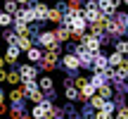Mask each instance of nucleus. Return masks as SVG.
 Here are the masks:
<instances>
[{"instance_id": "1", "label": "nucleus", "mask_w": 128, "mask_h": 119, "mask_svg": "<svg viewBox=\"0 0 128 119\" xmlns=\"http://www.w3.org/2000/svg\"><path fill=\"white\" fill-rule=\"evenodd\" d=\"M52 102L50 100H43V102H38V105H33V110H31V119H50L52 117Z\"/></svg>"}, {"instance_id": "2", "label": "nucleus", "mask_w": 128, "mask_h": 119, "mask_svg": "<svg viewBox=\"0 0 128 119\" xmlns=\"http://www.w3.org/2000/svg\"><path fill=\"white\" fill-rule=\"evenodd\" d=\"M81 45L86 48L88 52H92V55H95V52H100V45H102V38H97V36H90V33H86V36L81 38Z\"/></svg>"}, {"instance_id": "3", "label": "nucleus", "mask_w": 128, "mask_h": 119, "mask_svg": "<svg viewBox=\"0 0 128 119\" xmlns=\"http://www.w3.org/2000/svg\"><path fill=\"white\" fill-rule=\"evenodd\" d=\"M17 72H19V76H22V81H24V83H28V81H36V76H38V69L33 67L31 62L22 64V67H19Z\"/></svg>"}, {"instance_id": "4", "label": "nucleus", "mask_w": 128, "mask_h": 119, "mask_svg": "<svg viewBox=\"0 0 128 119\" xmlns=\"http://www.w3.org/2000/svg\"><path fill=\"white\" fill-rule=\"evenodd\" d=\"M14 22H22V24H33V12L31 7H19L14 12Z\"/></svg>"}, {"instance_id": "5", "label": "nucleus", "mask_w": 128, "mask_h": 119, "mask_svg": "<svg viewBox=\"0 0 128 119\" xmlns=\"http://www.w3.org/2000/svg\"><path fill=\"white\" fill-rule=\"evenodd\" d=\"M38 43H40V45H45V48H55V45H57L55 31H40V33H38Z\"/></svg>"}, {"instance_id": "6", "label": "nucleus", "mask_w": 128, "mask_h": 119, "mask_svg": "<svg viewBox=\"0 0 128 119\" xmlns=\"http://www.w3.org/2000/svg\"><path fill=\"white\" fill-rule=\"evenodd\" d=\"M112 79H116V81H126L128 79V62L124 60V64H119L116 69H112Z\"/></svg>"}, {"instance_id": "7", "label": "nucleus", "mask_w": 128, "mask_h": 119, "mask_svg": "<svg viewBox=\"0 0 128 119\" xmlns=\"http://www.w3.org/2000/svg\"><path fill=\"white\" fill-rule=\"evenodd\" d=\"M19 55H22V50H19L17 45H7V50H5V62H10V64H17Z\"/></svg>"}, {"instance_id": "8", "label": "nucleus", "mask_w": 128, "mask_h": 119, "mask_svg": "<svg viewBox=\"0 0 128 119\" xmlns=\"http://www.w3.org/2000/svg\"><path fill=\"white\" fill-rule=\"evenodd\" d=\"M62 64H64V69H78L81 67V62H78V57L74 55V52H66V55L62 57Z\"/></svg>"}, {"instance_id": "9", "label": "nucleus", "mask_w": 128, "mask_h": 119, "mask_svg": "<svg viewBox=\"0 0 128 119\" xmlns=\"http://www.w3.org/2000/svg\"><path fill=\"white\" fill-rule=\"evenodd\" d=\"M38 88L43 91V95H45V93H50V91H55V81H52V76H40Z\"/></svg>"}, {"instance_id": "10", "label": "nucleus", "mask_w": 128, "mask_h": 119, "mask_svg": "<svg viewBox=\"0 0 128 119\" xmlns=\"http://www.w3.org/2000/svg\"><path fill=\"white\" fill-rule=\"evenodd\" d=\"M92 67H95L97 72H104V69L109 67V64H107V57L100 55V52H95V55H92Z\"/></svg>"}, {"instance_id": "11", "label": "nucleus", "mask_w": 128, "mask_h": 119, "mask_svg": "<svg viewBox=\"0 0 128 119\" xmlns=\"http://www.w3.org/2000/svg\"><path fill=\"white\" fill-rule=\"evenodd\" d=\"M26 57H28V62H31V64H38L43 60V52H40V48L33 45V48H28V50H26Z\"/></svg>"}, {"instance_id": "12", "label": "nucleus", "mask_w": 128, "mask_h": 119, "mask_svg": "<svg viewBox=\"0 0 128 119\" xmlns=\"http://www.w3.org/2000/svg\"><path fill=\"white\" fill-rule=\"evenodd\" d=\"M14 45H17L19 50H24V52H26L28 48H33V43H31V36H17V43H14Z\"/></svg>"}, {"instance_id": "13", "label": "nucleus", "mask_w": 128, "mask_h": 119, "mask_svg": "<svg viewBox=\"0 0 128 119\" xmlns=\"http://www.w3.org/2000/svg\"><path fill=\"white\" fill-rule=\"evenodd\" d=\"M62 19H64V14H62L57 7H50V10H48V22H52V24H62Z\"/></svg>"}, {"instance_id": "14", "label": "nucleus", "mask_w": 128, "mask_h": 119, "mask_svg": "<svg viewBox=\"0 0 128 119\" xmlns=\"http://www.w3.org/2000/svg\"><path fill=\"white\" fill-rule=\"evenodd\" d=\"M107 64H109L112 69L119 67V64H124V55H119V52H112V55L107 57Z\"/></svg>"}, {"instance_id": "15", "label": "nucleus", "mask_w": 128, "mask_h": 119, "mask_svg": "<svg viewBox=\"0 0 128 119\" xmlns=\"http://www.w3.org/2000/svg\"><path fill=\"white\" fill-rule=\"evenodd\" d=\"M55 36H57V43H64V41H69V36H71V31H69L66 26H60L55 31Z\"/></svg>"}, {"instance_id": "16", "label": "nucleus", "mask_w": 128, "mask_h": 119, "mask_svg": "<svg viewBox=\"0 0 128 119\" xmlns=\"http://www.w3.org/2000/svg\"><path fill=\"white\" fill-rule=\"evenodd\" d=\"M88 102H90L95 110H104V105H107V100H104V98H100V95H92Z\"/></svg>"}, {"instance_id": "17", "label": "nucleus", "mask_w": 128, "mask_h": 119, "mask_svg": "<svg viewBox=\"0 0 128 119\" xmlns=\"http://www.w3.org/2000/svg\"><path fill=\"white\" fill-rule=\"evenodd\" d=\"M7 95H10V100H12V102H22L24 100V91H22V88H12Z\"/></svg>"}, {"instance_id": "18", "label": "nucleus", "mask_w": 128, "mask_h": 119, "mask_svg": "<svg viewBox=\"0 0 128 119\" xmlns=\"http://www.w3.org/2000/svg\"><path fill=\"white\" fill-rule=\"evenodd\" d=\"M19 10V5L14 3V0H5V5H2V12H7V14H12L14 17V12Z\"/></svg>"}, {"instance_id": "19", "label": "nucleus", "mask_w": 128, "mask_h": 119, "mask_svg": "<svg viewBox=\"0 0 128 119\" xmlns=\"http://www.w3.org/2000/svg\"><path fill=\"white\" fill-rule=\"evenodd\" d=\"M97 93H100V98H104V100H109V98L114 95V91H112V86H109V83L100 86V88H97Z\"/></svg>"}, {"instance_id": "20", "label": "nucleus", "mask_w": 128, "mask_h": 119, "mask_svg": "<svg viewBox=\"0 0 128 119\" xmlns=\"http://www.w3.org/2000/svg\"><path fill=\"white\" fill-rule=\"evenodd\" d=\"M5 81H10L12 86H17V83H22V76H19L17 69H12V72H7V79H5Z\"/></svg>"}, {"instance_id": "21", "label": "nucleus", "mask_w": 128, "mask_h": 119, "mask_svg": "<svg viewBox=\"0 0 128 119\" xmlns=\"http://www.w3.org/2000/svg\"><path fill=\"white\" fill-rule=\"evenodd\" d=\"M14 22V17L12 14H7V12H0V26L2 29H10V24Z\"/></svg>"}, {"instance_id": "22", "label": "nucleus", "mask_w": 128, "mask_h": 119, "mask_svg": "<svg viewBox=\"0 0 128 119\" xmlns=\"http://www.w3.org/2000/svg\"><path fill=\"white\" fill-rule=\"evenodd\" d=\"M5 41H7V45H14V43H17V33L12 31V29H5Z\"/></svg>"}, {"instance_id": "23", "label": "nucleus", "mask_w": 128, "mask_h": 119, "mask_svg": "<svg viewBox=\"0 0 128 119\" xmlns=\"http://www.w3.org/2000/svg\"><path fill=\"white\" fill-rule=\"evenodd\" d=\"M64 95H66V100H69V102L78 100V91H76L74 86H66V93H64Z\"/></svg>"}, {"instance_id": "24", "label": "nucleus", "mask_w": 128, "mask_h": 119, "mask_svg": "<svg viewBox=\"0 0 128 119\" xmlns=\"http://www.w3.org/2000/svg\"><path fill=\"white\" fill-rule=\"evenodd\" d=\"M88 83H90V81H88L86 76H76V81H74V88H76V91H81V88H86Z\"/></svg>"}, {"instance_id": "25", "label": "nucleus", "mask_w": 128, "mask_h": 119, "mask_svg": "<svg viewBox=\"0 0 128 119\" xmlns=\"http://www.w3.org/2000/svg\"><path fill=\"white\" fill-rule=\"evenodd\" d=\"M116 52L119 55H128V41H116Z\"/></svg>"}, {"instance_id": "26", "label": "nucleus", "mask_w": 128, "mask_h": 119, "mask_svg": "<svg viewBox=\"0 0 128 119\" xmlns=\"http://www.w3.org/2000/svg\"><path fill=\"white\" fill-rule=\"evenodd\" d=\"M112 114H114V112H107V110H97V114H95V119H114Z\"/></svg>"}, {"instance_id": "27", "label": "nucleus", "mask_w": 128, "mask_h": 119, "mask_svg": "<svg viewBox=\"0 0 128 119\" xmlns=\"http://www.w3.org/2000/svg\"><path fill=\"white\" fill-rule=\"evenodd\" d=\"M116 119H128V107L121 105L119 110H116Z\"/></svg>"}, {"instance_id": "28", "label": "nucleus", "mask_w": 128, "mask_h": 119, "mask_svg": "<svg viewBox=\"0 0 128 119\" xmlns=\"http://www.w3.org/2000/svg\"><path fill=\"white\" fill-rule=\"evenodd\" d=\"M95 114H92V110H90V105H86L83 107V119H92Z\"/></svg>"}, {"instance_id": "29", "label": "nucleus", "mask_w": 128, "mask_h": 119, "mask_svg": "<svg viewBox=\"0 0 128 119\" xmlns=\"http://www.w3.org/2000/svg\"><path fill=\"white\" fill-rule=\"evenodd\" d=\"M5 79H7V72H2V69H0V83H2Z\"/></svg>"}, {"instance_id": "30", "label": "nucleus", "mask_w": 128, "mask_h": 119, "mask_svg": "<svg viewBox=\"0 0 128 119\" xmlns=\"http://www.w3.org/2000/svg\"><path fill=\"white\" fill-rule=\"evenodd\" d=\"M14 3H17V5H28L31 0H14Z\"/></svg>"}, {"instance_id": "31", "label": "nucleus", "mask_w": 128, "mask_h": 119, "mask_svg": "<svg viewBox=\"0 0 128 119\" xmlns=\"http://www.w3.org/2000/svg\"><path fill=\"white\" fill-rule=\"evenodd\" d=\"M2 100H5V91L0 88V102H2Z\"/></svg>"}, {"instance_id": "32", "label": "nucleus", "mask_w": 128, "mask_h": 119, "mask_svg": "<svg viewBox=\"0 0 128 119\" xmlns=\"http://www.w3.org/2000/svg\"><path fill=\"white\" fill-rule=\"evenodd\" d=\"M2 112H5V105H2V102H0V114H2Z\"/></svg>"}, {"instance_id": "33", "label": "nucleus", "mask_w": 128, "mask_h": 119, "mask_svg": "<svg viewBox=\"0 0 128 119\" xmlns=\"http://www.w3.org/2000/svg\"><path fill=\"white\" fill-rule=\"evenodd\" d=\"M2 64H5V57H0V69H2Z\"/></svg>"}, {"instance_id": "34", "label": "nucleus", "mask_w": 128, "mask_h": 119, "mask_svg": "<svg viewBox=\"0 0 128 119\" xmlns=\"http://www.w3.org/2000/svg\"><path fill=\"white\" fill-rule=\"evenodd\" d=\"M43 3H50V0H43Z\"/></svg>"}, {"instance_id": "35", "label": "nucleus", "mask_w": 128, "mask_h": 119, "mask_svg": "<svg viewBox=\"0 0 128 119\" xmlns=\"http://www.w3.org/2000/svg\"><path fill=\"white\" fill-rule=\"evenodd\" d=\"M78 3H81V0H78Z\"/></svg>"}, {"instance_id": "36", "label": "nucleus", "mask_w": 128, "mask_h": 119, "mask_svg": "<svg viewBox=\"0 0 128 119\" xmlns=\"http://www.w3.org/2000/svg\"><path fill=\"white\" fill-rule=\"evenodd\" d=\"M126 62H128V60H126Z\"/></svg>"}]
</instances>
